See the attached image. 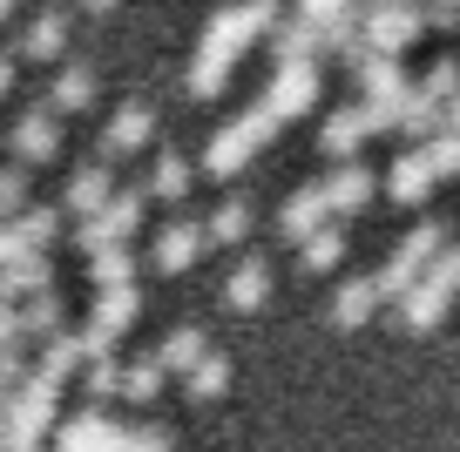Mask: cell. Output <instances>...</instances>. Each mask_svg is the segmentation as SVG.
<instances>
[{
	"mask_svg": "<svg viewBox=\"0 0 460 452\" xmlns=\"http://www.w3.org/2000/svg\"><path fill=\"white\" fill-rule=\"evenodd\" d=\"M352 82H359V95H366V101L406 95V68H400V55H359V61H352Z\"/></svg>",
	"mask_w": 460,
	"mask_h": 452,
	"instance_id": "7402d4cb",
	"label": "cell"
},
{
	"mask_svg": "<svg viewBox=\"0 0 460 452\" xmlns=\"http://www.w3.org/2000/svg\"><path fill=\"white\" fill-rule=\"evenodd\" d=\"M427 28H460V0H420Z\"/></svg>",
	"mask_w": 460,
	"mask_h": 452,
	"instance_id": "7bdbcfd3",
	"label": "cell"
},
{
	"mask_svg": "<svg viewBox=\"0 0 460 452\" xmlns=\"http://www.w3.org/2000/svg\"><path fill=\"white\" fill-rule=\"evenodd\" d=\"M14 304H21V338H28V352H34L41 338H55L61 317H68V311H61V297H55V283H48V291H34V297H14Z\"/></svg>",
	"mask_w": 460,
	"mask_h": 452,
	"instance_id": "484cf974",
	"label": "cell"
},
{
	"mask_svg": "<svg viewBox=\"0 0 460 452\" xmlns=\"http://www.w3.org/2000/svg\"><path fill=\"white\" fill-rule=\"evenodd\" d=\"M345 7H352V0H298V14L312 21V28H325L332 14H345Z\"/></svg>",
	"mask_w": 460,
	"mask_h": 452,
	"instance_id": "ee69618b",
	"label": "cell"
},
{
	"mask_svg": "<svg viewBox=\"0 0 460 452\" xmlns=\"http://www.w3.org/2000/svg\"><path fill=\"white\" fill-rule=\"evenodd\" d=\"M454 297H460V250L440 243V250L427 256V270L393 297V325L400 331H433L447 311H454Z\"/></svg>",
	"mask_w": 460,
	"mask_h": 452,
	"instance_id": "6da1fadb",
	"label": "cell"
},
{
	"mask_svg": "<svg viewBox=\"0 0 460 452\" xmlns=\"http://www.w3.org/2000/svg\"><path fill=\"white\" fill-rule=\"evenodd\" d=\"M440 243H447V230H440V223H413V230H406V237H400V250H393L386 264L373 270V283H379V304H393V297H400L406 283H413L420 270H427V256L440 250Z\"/></svg>",
	"mask_w": 460,
	"mask_h": 452,
	"instance_id": "52a82bcc",
	"label": "cell"
},
{
	"mask_svg": "<svg viewBox=\"0 0 460 452\" xmlns=\"http://www.w3.org/2000/svg\"><path fill=\"white\" fill-rule=\"evenodd\" d=\"M278 21V0H230V7H217L210 28H203L197 55H217V61H237L244 48H258L264 34H271Z\"/></svg>",
	"mask_w": 460,
	"mask_h": 452,
	"instance_id": "3957f363",
	"label": "cell"
},
{
	"mask_svg": "<svg viewBox=\"0 0 460 452\" xmlns=\"http://www.w3.org/2000/svg\"><path fill=\"white\" fill-rule=\"evenodd\" d=\"M55 452H129V425L109 419L102 405H82L55 419Z\"/></svg>",
	"mask_w": 460,
	"mask_h": 452,
	"instance_id": "ba28073f",
	"label": "cell"
},
{
	"mask_svg": "<svg viewBox=\"0 0 460 452\" xmlns=\"http://www.w3.org/2000/svg\"><path fill=\"white\" fill-rule=\"evenodd\" d=\"M373 317H379V283L373 277L339 283V297H332V325H339V331H359V325H373Z\"/></svg>",
	"mask_w": 460,
	"mask_h": 452,
	"instance_id": "44dd1931",
	"label": "cell"
},
{
	"mask_svg": "<svg viewBox=\"0 0 460 452\" xmlns=\"http://www.w3.org/2000/svg\"><path fill=\"white\" fill-rule=\"evenodd\" d=\"M7 88H14V55L0 48V95H7Z\"/></svg>",
	"mask_w": 460,
	"mask_h": 452,
	"instance_id": "7dc6e473",
	"label": "cell"
},
{
	"mask_svg": "<svg viewBox=\"0 0 460 452\" xmlns=\"http://www.w3.org/2000/svg\"><path fill=\"white\" fill-rule=\"evenodd\" d=\"M190 176H197V170H190V156H176V149H163V156H156V170H149V203H183L190 196Z\"/></svg>",
	"mask_w": 460,
	"mask_h": 452,
	"instance_id": "f1b7e54d",
	"label": "cell"
},
{
	"mask_svg": "<svg viewBox=\"0 0 460 452\" xmlns=\"http://www.w3.org/2000/svg\"><path fill=\"white\" fill-rule=\"evenodd\" d=\"M55 283V264H48V250L21 256V264H0V297H34Z\"/></svg>",
	"mask_w": 460,
	"mask_h": 452,
	"instance_id": "f546056e",
	"label": "cell"
},
{
	"mask_svg": "<svg viewBox=\"0 0 460 452\" xmlns=\"http://www.w3.org/2000/svg\"><path fill=\"white\" fill-rule=\"evenodd\" d=\"M420 88H427L433 101H447V95H454V88H460V61H433V68L420 74Z\"/></svg>",
	"mask_w": 460,
	"mask_h": 452,
	"instance_id": "60d3db41",
	"label": "cell"
},
{
	"mask_svg": "<svg viewBox=\"0 0 460 452\" xmlns=\"http://www.w3.org/2000/svg\"><path fill=\"white\" fill-rule=\"evenodd\" d=\"M115 162H82V170L61 183V216H88V210H102L109 203V189H115Z\"/></svg>",
	"mask_w": 460,
	"mask_h": 452,
	"instance_id": "e0dca14e",
	"label": "cell"
},
{
	"mask_svg": "<svg viewBox=\"0 0 460 452\" xmlns=\"http://www.w3.org/2000/svg\"><path fill=\"white\" fill-rule=\"evenodd\" d=\"M420 34H427L420 0H386V7H366L359 0V48L366 55H406Z\"/></svg>",
	"mask_w": 460,
	"mask_h": 452,
	"instance_id": "8992f818",
	"label": "cell"
},
{
	"mask_svg": "<svg viewBox=\"0 0 460 452\" xmlns=\"http://www.w3.org/2000/svg\"><path fill=\"white\" fill-rule=\"evenodd\" d=\"M210 352V338H203V325H176L170 338L156 344V358H163V371H190L197 358Z\"/></svg>",
	"mask_w": 460,
	"mask_h": 452,
	"instance_id": "836d02e7",
	"label": "cell"
},
{
	"mask_svg": "<svg viewBox=\"0 0 460 452\" xmlns=\"http://www.w3.org/2000/svg\"><path fill=\"white\" fill-rule=\"evenodd\" d=\"M420 149H427V162H433V176H460V128H433L427 142H420Z\"/></svg>",
	"mask_w": 460,
	"mask_h": 452,
	"instance_id": "74e56055",
	"label": "cell"
},
{
	"mask_svg": "<svg viewBox=\"0 0 460 452\" xmlns=\"http://www.w3.org/2000/svg\"><path fill=\"white\" fill-rule=\"evenodd\" d=\"M264 48H271V61H318V28H312L305 14H291V21H271Z\"/></svg>",
	"mask_w": 460,
	"mask_h": 452,
	"instance_id": "4316f807",
	"label": "cell"
},
{
	"mask_svg": "<svg viewBox=\"0 0 460 452\" xmlns=\"http://www.w3.org/2000/svg\"><path fill=\"white\" fill-rule=\"evenodd\" d=\"M143 210H149V189H143V183H136V189H109V203H102V210L75 216V243H82V256L102 250V243H129L136 223H143Z\"/></svg>",
	"mask_w": 460,
	"mask_h": 452,
	"instance_id": "5b68a950",
	"label": "cell"
},
{
	"mask_svg": "<svg viewBox=\"0 0 460 452\" xmlns=\"http://www.w3.org/2000/svg\"><path fill=\"white\" fill-rule=\"evenodd\" d=\"M21 203H28V170H21V162H7V170H0V216H14Z\"/></svg>",
	"mask_w": 460,
	"mask_h": 452,
	"instance_id": "ab89813d",
	"label": "cell"
},
{
	"mask_svg": "<svg viewBox=\"0 0 460 452\" xmlns=\"http://www.w3.org/2000/svg\"><path fill=\"white\" fill-rule=\"evenodd\" d=\"M75 7H88V14H115L122 0H75Z\"/></svg>",
	"mask_w": 460,
	"mask_h": 452,
	"instance_id": "c3c4849f",
	"label": "cell"
},
{
	"mask_svg": "<svg viewBox=\"0 0 460 452\" xmlns=\"http://www.w3.org/2000/svg\"><path fill=\"white\" fill-rule=\"evenodd\" d=\"M95 68H88V61H61V74H55V88H48V109H55V115H82L88 109V101H95Z\"/></svg>",
	"mask_w": 460,
	"mask_h": 452,
	"instance_id": "d6986e66",
	"label": "cell"
},
{
	"mask_svg": "<svg viewBox=\"0 0 460 452\" xmlns=\"http://www.w3.org/2000/svg\"><path fill=\"white\" fill-rule=\"evenodd\" d=\"M278 128H285V122H278L264 101H251L237 122H224V128L210 135V149H203V170H210V176H237V170H251V156H264V149H271Z\"/></svg>",
	"mask_w": 460,
	"mask_h": 452,
	"instance_id": "7a4b0ae2",
	"label": "cell"
},
{
	"mask_svg": "<svg viewBox=\"0 0 460 452\" xmlns=\"http://www.w3.org/2000/svg\"><path fill=\"white\" fill-rule=\"evenodd\" d=\"M251 237V203H217L210 210V223H203V243H244Z\"/></svg>",
	"mask_w": 460,
	"mask_h": 452,
	"instance_id": "d590c367",
	"label": "cell"
},
{
	"mask_svg": "<svg viewBox=\"0 0 460 452\" xmlns=\"http://www.w3.org/2000/svg\"><path fill=\"white\" fill-rule=\"evenodd\" d=\"M149 142H156V109L149 101H122L109 115V128H102V162H129V156H143Z\"/></svg>",
	"mask_w": 460,
	"mask_h": 452,
	"instance_id": "30bf717a",
	"label": "cell"
},
{
	"mask_svg": "<svg viewBox=\"0 0 460 452\" xmlns=\"http://www.w3.org/2000/svg\"><path fill=\"white\" fill-rule=\"evenodd\" d=\"M82 358H88V352H82V338H75L68 325H61L55 338H41V344H34V371H48L55 385H68L75 371H82Z\"/></svg>",
	"mask_w": 460,
	"mask_h": 452,
	"instance_id": "d4e9b609",
	"label": "cell"
},
{
	"mask_svg": "<svg viewBox=\"0 0 460 452\" xmlns=\"http://www.w3.org/2000/svg\"><path fill=\"white\" fill-rule=\"evenodd\" d=\"M7 156H14L21 170H41V162L61 156V115L48 109V101H34V109L7 128Z\"/></svg>",
	"mask_w": 460,
	"mask_h": 452,
	"instance_id": "9c48e42d",
	"label": "cell"
},
{
	"mask_svg": "<svg viewBox=\"0 0 460 452\" xmlns=\"http://www.w3.org/2000/svg\"><path fill=\"white\" fill-rule=\"evenodd\" d=\"M75 385H82V405H109V398H122V358H115V352L82 358Z\"/></svg>",
	"mask_w": 460,
	"mask_h": 452,
	"instance_id": "cb8c5ba5",
	"label": "cell"
},
{
	"mask_svg": "<svg viewBox=\"0 0 460 452\" xmlns=\"http://www.w3.org/2000/svg\"><path fill=\"white\" fill-rule=\"evenodd\" d=\"M21 55L28 61H61L68 55V7H34L28 34H21Z\"/></svg>",
	"mask_w": 460,
	"mask_h": 452,
	"instance_id": "ac0fdd59",
	"label": "cell"
},
{
	"mask_svg": "<svg viewBox=\"0 0 460 452\" xmlns=\"http://www.w3.org/2000/svg\"><path fill=\"white\" fill-rule=\"evenodd\" d=\"M318 196H325V210H332V216H359L366 203L379 196V176L366 170L359 156H345V162H332V176L318 183Z\"/></svg>",
	"mask_w": 460,
	"mask_h": 452,
	"instance_id": "7c38bea8",
	"label": "cell"
},
{
	"mask_svg": "<svg viewBox=\"0 0 460 452\" xmlns=\"http://www.w3.org/2000/svg\"><path fill=\"white\" fill-rule=\"evenodd\" d=\"M28 365H34L28 344H0V392H14V385L28 378Z\"/></svg>",
	"mask_w": 460,
	"mask_h": 452,
	"instance_id": "f35d334b",
	"label": "cell"
},
{
	"mask_svg": "<svg viewBox=\"0 0 460 452\" xmlns=\"http://www.w3.org/2000/svg\"><path fill=\"white\" fill-rule=\"evenodd\" d=\"M366 142H373V122H366V109H359V101H345V109H332V115H325V128H318V149H325L332 162L359 156Z\"/></svg>",
	"mask_w": 460,
	"mask_h": 452,
	"instance_id": "9a60e30c",
	"label": "cell"
},
{
	"mask_svg": "<svg viewBox=\"0 0 460 452\" xmlns=\"http://www.w3.org/2000/svg\"><path fill=\"white\" fill-rule=\"evenodd\" d=\"M230 68H237V61H217V55H197L190 61V95L197 101H217L230 88Z\"/></svg>",
	"mask_w": 460,
	"mask_h": 452,
	"instance_id": "8d00e7d4",
	"label": "cell"
},
{
	"mask_svg": "<svg viewBox=\"0 0 460 452\" xmlns=\"http://www.w3.org/2000/svg\"><path fill=\"white\" fill-rule=\"evenodd\" d=\"M0 344H28L21 338V304L14 297H0Z\"/></svg>",
	"mask_w": 460,
	"mask_h": 452,
	"instance_id": "f6af8a7d",
	"label": "cell"
},
{
	"mask_svg": "<svg viewBox=\"0 0 460 452\" xmlns=\"http://www.w3.org/2000/svg\"><path fill=\"white\" fill-rule=\"evenodd\" d=\"M440 128H460V88H454V95L440 101Z\"/></svg>",
	"mask_w": 460,
	"mask_h": 452,
	"instance_id": "bcb514c9",
	"label": "cell"
},
{
	"mask_svg": "<svg viewBox=\"0 0 460 452\" xmlns=\"http://www.w3.org/2000/svg\"><path fill=\"white\" fill-rule=\"evenodd\" d=\"M183 392H190V405H210V398H224V392H230V358H224V352H203L197 365L183 371Z\"/></svg>",
	"mask_w": 460,
	"mask_h": 452,
	"instance_id": "83f0119b",
	"label": "cell"
},
{
	"mask_svg": "<svg viewBox=\"0 0 460 452\" xmlns=\"http://www.w3.org/2000/svg\"><path fill=\"white\" fill-rule=\"evenodd\" d=\"M210 250L203 243V223H190V216H176V223L156 230V243H149V264L163 270V277H183V270H197V256Z\"/></svg>",
	"mask_w": 460,
	"mask_h": 452,
	"instance_id": "4fadbf2b",
	"label": "cell"
},
{
	"mask_svg": "<svg viewBox=\"0 0 460 452\" xmlns=\"http://www.w3.org/2000/svg\"><path fill=\"white\" fill-rule=\"evenodd\" d=\"M163 378H170V371H163V358H156V352L122 358V398H129V405H149V398L163 392Z\"/></svg>",
	"mask_w": 460,
	"mask_h": 452,
	"instance_id": "1f68e13d",
	"label": "cell"
},
{
	"mask_svg": "<svg viewBox=\"0 0 460 452\" xmlns=\"http://www.w3.org/2000/svg\"><path fill=\"white\" fill-rule=\"evenodd\" d=\"M312 101H318V61H278L271 88H264V109L278 122H298V115H312Z\"/></svg>",
	"mask_w": 460,
	"mask_h": 452,
	"instance_id": "8fae6325",
	"label": "cell"
},
{
	"mask_svg": "<svg viewBox=\"0 0 460 452\" xmlns=\"http://www.w3.org/2000/svg\"><path fill=\"white\" fill-rule=\"evenodd\" d=\"M88 283H136V250H129V243H102V250H88Z\"/></svg>",
	"mask_w": 460,
	"mask_h": 452,
	"instance_id": "e575fe53",
	"label": "cell"
},
{
	"mask_svg": "<svg viewBox=\"0 0 460 452\" xmlns=\"http://www.w3.org/2000/svg\"><path fill=\"white\" fill-rule=\"evenodd\" d=\"M325 196H318V183H305V189H291L285 196V210H278V237L285 243H298V237H312L318 223H325Z\"/></svg>",
	"mask_w": 460,
	"mask_h": 452,
	"instance_id": "ffe728a7",
	"label": "cell"
},
{
	"mask_svg": "<svg viewBox=\"0 0 460 452\" xmlns=\"http://www.w3.org/2000/svg\"><path fill=\"white\" fill-rule=\"evenodd\" d=\"M61 223H68V216H61V203H21V210H14V230L34 243V250H55Z\"/></svg>",
	"mask_w": 460,
	"mask_h": 452,
	"instance_id": "4dcf8cb0",
	"label": "cell"
},
{
	"mask_svg": "<svg viewBox=\"0 0 460 452\" xmlns=\"http://www.w3.org/2000/svg\"><path fill=\"white\" fill-rule=\"evenodd\" d=\"M264 297H271V264H264L258 250H244L230 264V277H224V304L230 311H258Z\"/></svg>",
	"mask_w": 460,
	"mask_h": 452,
	"instance_id": "2e32d148",
	"label": "cell"
},
{
	"mask_svg": "<svg viewBox=\"0 0 460 452\" xmlns=\"http://www.w3.org/2000/svg\"><path fill=\"white\" fill-rule=\"evenodd\" d=\"M136 311H143V283H95V304H88V325L75 331L82 338V352H115V338L136 325Z\"/></svg>",
	"mask_w": 460,
	"mask_h": 452,
	"instance_id": "277c9868",
	"label": "cell"
},
{
	"mask_svg": "<svg viewBox=\"0 0 460 452\" xmlns=\"http://www.w3.org/2000/svg\"><path fill=\"white\" fill-rule=\"evenodd\" d=\"M366 7H386V0H366Z\"/></svg>",
	"mask_w": 460,
	"mask_h": 452,
	"instance_id": "681fc988",
	"label": "cell"
},
{
	"mask_svg": "<svg viewBox=\"0 0 460 452\" xmlns=\"http://www.w3.org/2000/svg\"><path fill=\"white\" fill-rule=\"evenodd\" d=\"M393 128H400V135H413V142H427L433 128H440V101H433L427 88L413 82V88L400 95V122H393Z\"/></svg>",
	"mask_w": 460,
	"mask_h": 452,
	"instance_id": "d6a6232c",
	"label": "cell"
},
{
	"mask_svg": "<svg viewBox=\"0 0 460 452\" xmlns=\"http://www.w3.org/2000/svg\"><path fill=\"white\" fill-rule=\"evenodd\" d=\"M433 189H440V176H433L427 149H420V142H413V149H406V156H400V162H393V170H386V196L400 203V210H420V203H427Z\"/></svg>",
	"mask_w": 460,
	"mask_h": 452,
	"instance_id": "5bb4252c",
	"label": "cell"
},
{
	"mask_svg": "<svg viewBox=\"0 0 460 452\" xmlns=\"http://www.w3.org/2000/svg\"><path fill=\"white\" fill-rule=\"evenodd\" d=\"M339 264H345V230H339V216H325L312 237H298V270L325 277V270H339Z\"/></svg>",
	"mask_w": 460,
	"mask_h": 452,
	"instance_id": "603a6c76",
	"label": "cell"
},
{
	"mask_svg": "<svg viewBox=\"0 0 460 452\" xmlns=\"http://www.w3.org/2000/svg\"><path fill=\"white\" fill-rule=\"evenodd\" d=\"M129 452H176V439L163 425H129Z\"/></svg>",
	"mask_w": 460,
	"mask_h": 452,
	"instance_id": "b9f144b4",
	"label": "cell"
}]
</instances>
